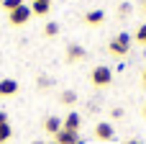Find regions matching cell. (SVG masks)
<instances>
[{
    "label": "cell",
    "instance_id": "obj_19",
    "mask_svg": "<svg viewBox=\"0 0 146 144\" xmlns=\"http://www.w3.org/2000/svg\"><path fill=\"white\" fill-rule=\"evenodd\" d=\"M144 85H146V70H144Z\"/></svg>",
    "mask_w": 146,
    "mask_h": 144
},
{
    "label": "cell",
    "instance_id": "obj_3",
    "mask_svg": "<svg viewBox=\"0 0 146 144\" xmlns=\"http://www.w3.org/2000/svg\"><path fill=\"white\" fill-rule=\"evenodd\" d=\"M33 13H31V8H26V5H21V8H15V10H10L8 13V21L13 23V26H23V23H28V18H31Z\"/></svg>",
    "mask_w": 146,
    "mask_h": 144
},
{
    "label": "cell",
    "instance_id": "obj_22",
    "mask_svg": "<svg viewBox=\"0 0 146 144\" xmlns=\"http://www.w3.org/2000/svg\"><path fill=\"white\" fill-rule=\"evenodd\" d=\"M144 116H146V106H144Z\"/></svg>",
    "mask_w": 146,
    "mask_h": 144
},
{
    "label": "cell",
    "instance_id": "obj_23",
    "mask_svg": "<svg viewBox=\"0 0 146 144\" xmlns=\"http://www.w3.org/2000/svg\"><path fill=\"white\" fill-rule=\"evenodd\" d=\"M144 10H146V0H144Z\"/></svg>",
    "mask_w": 146,
    "mask_h": 144
},
{
    "label": "cell",
    "instance_id": "obj_5",
    "mask_svg": "<svg viewBox=\"0 0 146 144\" xmlns=\"http://www.w3.org/2000/svg\"><path fill=\"white\" fill-rule=\"evenodd\" d=\"M54 142H56V144H77V142H80V137H77V131H67V129H62L59 134H54Z\"/></svg>",
    "mask_w": 146,
    "mask_h": 144
},
{
    "label": "cell",
    "instance_id": "obj_9",
    "mask_svg": "<svg viewBox=\"0 0 146 144\" xmlns=\"http://www.w3.org/2000/svg\"><path fill=\"white\" fill-rule=\"evenodd\" d=\"M82 57H85V49L77 46V44H72V46L67 49V59H69V62H77V59H82Z\"/></svg>",
    "mask_w": 146,
    "mask_h": 144
},
{
    "label": "cell",
    "instance_id": "obj_20",
    "mask_svg": "<svg viewBox=\"0 0 146 144\" xmlns=\"http://www.w3.org/2000/svg\"><path fill=\"white\" fill-rule=\"evenodd\" d=\"M31 144H44V142H31Z\"/></svg>",
    "mask_w": 146,
    "mask_h": 144
},
{
    "label": "cell",
    "instance_id": "obj_15",
    "mask_svg": "<svg viewBox=\"0 0 146 144\" xmlns=\"http://www.w3.org/2000/svg\"><path fill=\"white\" fill-rule=\"evenodd\" d=\"M56 31H59L56 23H46V26H44V33H46V36H56Z\"/></svg>",
    "mask_w": 146,
    "mask_h": 144
},
{
    "label": "cell",
    "instance_id": "obj_26",
    "mask_svg": "<svg viewBox=\"0 0 146 144\" xmlns=\"http://www.w3.org/2000/svg\"><path fill=\"white\" fill-rule=\"evenodd\" d=\"M44 3H49V0H44Z\"/></svg>",
    "mask_w": 146,
    "mask_h": 144
},
{
    "label": "cell",
    "instance_id": "obj_21",
    "mask_svg": "<svg viewBox=\"0 0 146 144\" xmlns=\"http://www.w3.org/2000/svg\"><path fill=\"white\" fill-rule=\"evenodd\" d=\"M77 144H85V142H82V139H80V142H77Z\"/></svg>",
    "mask_w": 146,
    "mask_h": 144
},
{
    "label": "cell",
    "instance_id": "obj_13",
    "mask_svg": "<svg viewBox=\"0 0 146 144\" xmlns=\"http://www.w3.org/2000/svg\"><path fill=\"white\" fill-rule=\"evenodd\" d=\"M59 100H62V103H64V106H72V103H74V100H77V93H74V90H64V93H62V98H59Z\"/></svg>",
    "mask_w": 146,
    "mask_h": 144
},
{
    "label": "cell",
    "instance_id": "obj_2",
    "mask_svg": "<svg viewBox=\"0 0 146 144\" xmlns=\"http://www.w3.org/2000/svg\"><path fill=\"white\" fill-rule=\"evenodd\" d=\"M90 80H92V85H98V88H105V85H110V80H113V70L100 64V67H95V70H92Z\"/></svg>",
    "mask_w": 146,
    "mask_h": 144
},
{
    "label": "cell",
    "instance_id": "obj_14",
    "mask_svg": "<svg viewBox=\"0 0 146 144\" xmlns=\"http://www.w3.org/2000/svg\"><path fill=\"white\" fill-rule=\"evenodd\" d=\"M21 5H23V0H5V3H3V8H5L8 13L15 10V8H21Z\"/></svg>",
    "mask_w": 146,
    "mask_h": 144
},
{
    "label": "cell",
    "instance_id": "obj_7",
    "mask_svg": "<svg viewBox=\"0 0 146 144\" xmlns=\"http://www.w3.org/2000/svg\"><path fill=\"white\" fill-rule=\"evenodd\" d=\"M15 93H18V82H15V80H10V77H8V80H0V95H3V98H10V95H15Z\"/></svg>",
    "mask_w": 146,
    "mask_h": 144
},
{
    "label": "cell",
    "instance_id": "obj_6",
    "mask_svg": "<svg viewBox=\"0 0 146 144\" xmlns=\"http://www.w3.org/2000/svg\"><path fill=\"white\" fill-rule=\"evenodd\" d=\"M80 124H82V119H80V113H67V119L62 121V129H67V131H80Z\"/></svg>",
    "mask_w": 146,
    "mask_h": 144
},
{
    "label": "cell",
    "instance_id": "obj_4",
    "mask_svg": "<svg viewBox=\"0 0 146 144\" xmlns=\"http://www.w3.org/2000/svg\"><path fill=\"white\" fill-rule=\"evenodd\" d=\"M95 137H98L100 142H110V139L115 137V131H113V126H110V124H105V121H103V124H98V126H95Z\"/></svg>",
    "mask_w": 146,
    "mask_h": 144
},
{
    "label": "cell",
    "instance_id": "obj_8",
    "mask_svg": "<svg viewBox=\"0 0 146 144\" xmlns=\"http://www.w3.org/2000/svg\"><path fill=\"white\" fill-rule=\"evenodd\" d=\"M44 129H46L49 134H59V131H62V119H56V116H49V119L44 121Z\"/></svg>",
    "mask_w": 146,
    "mask_h": 144
},
{
    "label": "cell",
    "instance_id": "obj_17",
    "mask_svg": "<svg viewBox=\"0 0 146 144\" xmlns=\"http://www.w3.org/2000/svg\"><path fill=\"white\" fill-rule=\"evenodd\" d=\"M0 124H8V116H5V111H0Z\"/></svg>",
    "mask_w": 146,
    "mask_h": 144
},
{
    "label": "cell",
    "instance_id": "obj_18",
    "mask_svg": "<svg viewBox=\"0 0 146 144\" xmlns=\"http://www.w3.org/2000/svg\"><path fill=\"white\" fill-rule=\"evenodd\" d=\"M126 144H144V142H136V139H131V142H126Z\"/></svg>",
    "mask_w": 146,
    "mask_h": 144
},
{
    "label": "cell",
    "instance_id": "obj_24",
    "mask_svg": "<svg viewBox=\"0 0 146 144\" xmlns=\"http://www.w3.org/2000/svg\"><path fill=\"white\" fill-rule=\"evenodd\" d=\"M3 3H5V0H0V5H3Z\"/></svg>",
    "mask_w": 146,
    "mask_h": 144
},
{
    "label": "cell",
    "instance_id": "obj_10",
    "mask_svg": "<svg viewBox=\"0 0 146 144\" xmlns=\"http://www.w3.org/2000/svg\"><path fill=\"white\" fill-rule=\"evenodd\" d=\"M31 13H33V15H46V13H49V3H44V0H33Z\"/></svg>",
    "mask_w": 146,
    "mask_h": 144
},
{
    "label": "cell",
    "instance_id": "obj_11",
    "mask_svg": "<svg viewBox=\"0 0 146 144\" xmlns=\"http://www.w3.org/2000/svg\"><path fill=\"white\" fill-rule=\"evenodd\" d=\"M85 21H87L90 26H95V23H103V21H105V13H103V10H90V13L85 15Z\"/></svg>",
    "mask_w": 146,
    "mask_h": 144
},
{
    "label": "cell",
    "instance_id": "obj_12",
    "mask_svg": "<svg viewBox=\"0 0 146 144\" xmlns=\"http://www.w3.org/2000/svg\"><path fill=\"white\" fill-rule=\"evenodd\" d=\"M13 137V129L10 124H0V144H8V139Z\"/></svg>",
    "mask_w": 146,
    "mask_h": 144
},
{
    "label": "cell",
    "instance_id": "obj_25",
    "mask_svg": "<svg viewBox=\"0 0 146 144\" xmlns=\"http://www.w3.org/2000/svg\"><path fill=\"white\" fill-rule=\"evenodd\" d=\"M49 144H56V142H49Z\"/></svg>",
    "mask_w": 146,
    "mask_h": 144
},
{
    "label": "cell",
    "instance_id": "obj_1",
    "mask_svg": "<svg viewBox=\"0 0 146 144\" xmlns=\"http://www.w3.org/2000/svg\"><path fill=\"white\" fill-rule=\"evenodd\" d=\"M128 49H131V36H128V33H118V36L108 44V52H110V54H115V57L128 54Z\"/></svg>",
    "mask_w": 146,
    "mask_h": 144
},
{
    "label": "cell",
    "instance_id": "obj_16",
    "mask_svg": "<svg viewBox=\"0 0 146 144\" xmlns=\"http://www.w3.org/2000/svg\"><path fill=\"white\" fill-rule=\"evenodd\" d=\"M136 41H139V44H146V23L136 31Z\"/></svg>",
    "mask_w": 146,
    "mask_h": 144
}]
</instances>
